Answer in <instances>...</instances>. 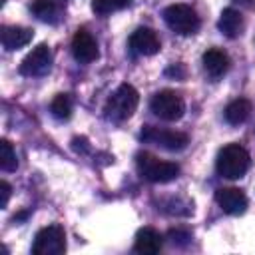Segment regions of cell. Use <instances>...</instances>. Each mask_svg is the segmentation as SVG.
<instances>
[{"mask_svg":"<svg viewBox=\"0 0 255 255\" xmlns=\"http://www.w3.org/2000/svg\"><path fill=\"white\" fill-rule=\"evenodd\" d=\"M141 139L161 145L163 149H169V151H181L189 143L187 133L175 131V129H163V128H155V126H143Z\"/></svg>","mask_w":255,"mask_h":255,"instance_id":"7","label":"cell"},{"mask_svg":"<svg viewBox=\"0 0 255 255\" xmlns=\"http://www.w3.org/2000/svg\"><path fill=\"white\" fill-rule=\"evenodd\" d=\"M66 251V233L60 225H48L42 227L32 245L34 255H62Z\"/></svg>","mask_w":255,"mask_h":255,"instance_id":"6","label":"cell"},{"mask_svg":"<svg viewBox=\"0 0 255 255\" xmlns=\"http://www.w3.org/2000/svg\"><path fill=\"white\" fill-rule=\"evenodd\" d=\"M32 36H34V32L24 26H2V30H0V42L8 52L24 48L26 44H30Z\"/></svg>","mask_w":255,"mask_h":255,"instance_id":"14","label":"cell"},{"mask_svg":"<svg viewBox=\"0 0 255 255\" xmlns=\"http://www.w3.org/2000/svg\"><path fill=\"white\" fill-rule=\"evenodd\" d=\"M139 104V94L131 84H122L106 102V118L112 122H124L133 116Z\"/></svg>","mask_w":255,"mask_h":255,"instance_id":"2","label":"cell"},{"mask_svg":"<svg viewBox=\"0 0 255 255\" xmlns=\"http://www.w3.org/2000/svg\"><path fill=\"white\" fill-rule=\"evenodd\" d=\"M52 68V50L46 44H38L20 64V74L22 76H44Z\"/></svg>","mask_w":255,"mask_h":255,"instance_id":"8","label":"cell"},{"mask_svg":"<svg viewBox=\"0 0 255 255\" xmlns=\"http://www.w3.org/2000/svg\"><path fill=\"white\" fill-rule=\"evenodd\" d=\"M163 247V235L153 229V227H141L135 233V241H133V249L141 255H155L159 253Z\"/></svg>","mask_w":255,"mask_h":255,"instance_id":"12","label":"cell"},{"mask_svg":"<svg viewBox=\"0 0 255 255\" xmlns=\"http://www.w3.org/2000/svg\"><path fill=\"white\" fill-rule=\"evenodd\" d=\"M72 54H74V58L80 62V64H90V62H94L96 58H98V42H96V38L88 32V30H84V28H80V30H76V34H74V38H72Z\"/></svg>","mask_w":255,"mask_h":255,"instance_id":"9","label":"cell"},{"mask_svg":"<svg viewBox=\"0 0 255 255\" xmlns=\"http://www.w3.org/2000/svg\"><path fill=\"white\" fill-rule=\"evenodd\" d=\"M129 48L131 52L139 54V56H153L159 52L161 44H159V38L157 34L151 30V28H137L135 32H131L129 36Z\"/></svg>","mask_w":255,"mask_h":255,"instance_id":"11","label":"cell"},{"mask_svg":"<svg viewBox=\"0 0 255 255\" xmlns=\"http://www.w3.org/2000/svg\"><path fill=\"white\" fill-rule=\"evenodd\" d=\"M201 62H203L205 74H207L209 78H213V80L225 76L227 70H229V64H231V62H229V56H227L223 50H219V48H209V50L203 54Z\"/></svg>","mask_w":255,"mask_h":255,"instance_id":"13","label":"cell"},{"mask_svg":"<svg viewBox=\"0 0 255 255\" xmlns=\"http://www.w3.org/2000/svg\"><path fill=\"white\" fill-rule=\"evenodd\" d=\"M249 165H251L249 151L239 143H227L225 147H221L217 153V161H215L217 173L227 179L243 177L247 173Z\"/></svg>","mask_w":255,"mask_h":255,"instance_id":"1","label":"cell"},{"mask_svg":"<svg viewBox=\"0 0 255 255\" xmlns=\"http://www.w3.org/2000/svg\"><path fill=\"white\" fill-rule=\"evenodd\" d=\"M215 201L229 215H241L247 209V197L239 187H219L215 191Z\"/></svg>","mask_w":255,"mask_h":255,"instance_id":"10","label":"cell"},{"mask_svg":"<svg viewBox=\"0 0 255 255\" xmlns=\"http://www.w3.org/2000/svg\"><path fill=\"white\" fill-rule=\"evenodd\" d=\"M165 74H175V76H183V68H181V64H175V66H171Z\"/></svg>","mask_w":255,"mask_h":255,"instance_id":"23","label":"cell"},{"mask_svg":"<svg viewBox=\"0 0 255 255\" xmlns=\"http://www.w3.org/2000/svg\"><path fill=\"white\" fill-rule=\"evenodd\" d=\"M0 167L2 171H16L18 167L16 151L8 139H0Z\"/></svg>","mask_w":255,"mask_h":255,"instance_id":"20","label":"cell"},{"mask_svg":"<svg viewBox=\"0 0 255 255\" xmlns=\"http://www.w3.org/2000/svg\"><path fill=\"white\" fill-rule=\"evenodd\" d=\"M235 2H239V4H243V6H247V8L253 6V0H235Z\"/></svg>","mask_w":255,"mask_h":255,"instance_id":"24","label":"cell"},{"mask_svg":"<svg viewBox=\"0 0 255 255\" xmlns=\"http://www.w3.org/2000/svg\"><path fill=\"white\" fill-rule=\"evenodd\" d=\"M135 165L141 177L151 183H167L179 175V165L173 161H161L147 151H139L135 155Z\"/></svg>","mask_w":255,"mask_h":255,"instance_id":"3","label":"cell"},{"mask_svg":"<svg viewBox=\"0 0 255 255\" xmlns=\"http://www.w3.org/2000/svg\"><path fill=\"white\" fill-rule=\"evenodd\" d=\"M131 4V0H92V10L98 16H108L112 12L124 10Z\"/></svg>","mask_w":255,"mask_h":255,"instance_id":"19","label":"cell"},{"mask_svg":"<svg viewBox=\"0 0 255 255\" xmlns=\"http://www.w3.org/2000/svg\"><path fill=\"white\" fill-rule=\"evenodd\" d=\"M163 20L171 32L179 36H189L199 30V16L187 4H171L163 10Z\"/></svg>","mask_w":255,"mask_h":255,"instance_id":"4","label":"cell"},{"mask_svg":"<svg viewBox=\"0 0 255 255\" xmlns=\"http://www.w3.org/2000/svg\"><path fill=\"white\" fill-rule=\"evenodd\" d=\"M30 10L32 14L42 20V22H48V24H56L60 22L62 18V12H64V6L58 2V0H34L30 4Z\"/></svg>","mask_w":255,"mask_h":255,"instance_id":"15","label":"cell"},{"mask_svg":"<svg viewBox=\"0 0 255 255\" xmlns=\"http://www.w3.org/2000/svg\"><path fill=\"white\" fill-rule=\"evenodd\" d=\"M149 108L159 120H165V122H177L185 114V102L173 90H161L153 94Z\"/></svg>","mask_w":255,"mask_h":255,"instance_id":"5","label":"cell"},{"mask_svg":"<svg viewBox=\"0 0 255 255\" xmlns=\"http://www.w3.org/2000/svg\"><path fill=\"white\" fill-rule=\"evenodd\" d=\"M10 183L8 181H0V193H2V201H0V207H6L8 205V199H10Z\"/></svg>","mask_w":255,"mask_h":255,"instance_id":"22","label":"cell"},{"mask_svg":"<svg viewBox=\"0 0 255 255\" xmlns=\"http://www.w3.org/2000/svg\"><path fill=\"white\" fill-rule=\"evenodd\" d=\"M223 114H225V120L231 126H239V124H243L251 116V102L245 100V98H237V100L227 104Z\"/></svg>","mask_w":255,"mask_h":255,"instance_id":"17","label":"cell"},{"mask_svg":"<svg viewBox=\"0 0 255 255\" xmlns=\"http://www.w3.org/2000/svg\"><path fill=\"white\" fill-rule=\"evenodd\" d=\"M167 239L171 245H177V247H185L189 241H191V233L187 229H171L167 233Z\"/></svg>","mask_w":255,"mask_h":255,"instance_id":"21","label":"cell"},{"mask_svg":"<svg viewBox=\"0 0 255 255\" xmlns=\"http://www.w3.org/2000/svg\"><path fill=\"white\" fill-rule=\"evenodd\" d=\"M50 112L56 120H68L72 116V98L68 94H58L50 104Z\"/></svg>","mask_w":255,"mask_h":255,"instance_id":"18","label":"cell"},{"mask_svg":"<svg viewBox=\"0 0 255 255\" xmlns=\"http://www.w3.org/2000/svg\"><path fill=\"white\" fill-rule=\"evenodd\" d=\"M4 2H6V0H0V4H4Z\"/></svg>","mask_w":255,"mask_h":255,"instance_id":"25","label":"cell"},{"mask_svg":"<svg viewBox=\"0 0 255 255\" xmlns=\"http://www.w3.org/2000/svg\"><path fill=\"white\" fill-rule=\"evenodd\" d=\"M217 26H219V32H221L223 36H227V38H237V36L241 34V30H243V16H241L239 10H235V8H225V10L221 12V16H219Z\"/></svg>","mask_w":255,"mask_h":255,"instance_id":"16","label":"cell"}]
</instances>
